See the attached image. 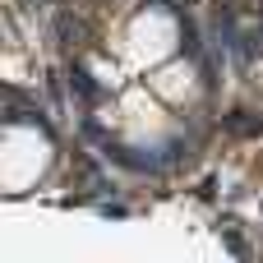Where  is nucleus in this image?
Returning a JSON list of instances; mask_svg holds the SVG:
<instances>
[{"label":"nucleus","mask_w":263,"mask_h":263,"mask_svg":"<svg viewBox=\"0 0 263 263\" xmlns=\"http://www.w3.org/2000/svg\"><path fill=\"white\" fill-rule=\"evenodd\" d=\"M129 42H134V55L153 65V60H162V55L171 51V42H176V28H171V18H166V14H143V18L134 23Z\"/></svg>","instance_id":"f257e3e1"},{"label":"nucleus","mask_w":263,"mask_h":263,"mask_svg":"<svg viewBox=\"0 0 263 263\" xmlns=\"http://www.w3.org/2000/svg\"><path fill=\"white\" fill-rule=\"evenodd\" d=\"M153 88H157L162 97L180 102V97H190V92H194V74H190V65H166V69H157V74H153Z\"/></svg>","instance_id":"f03ea898"}]
</instances>
